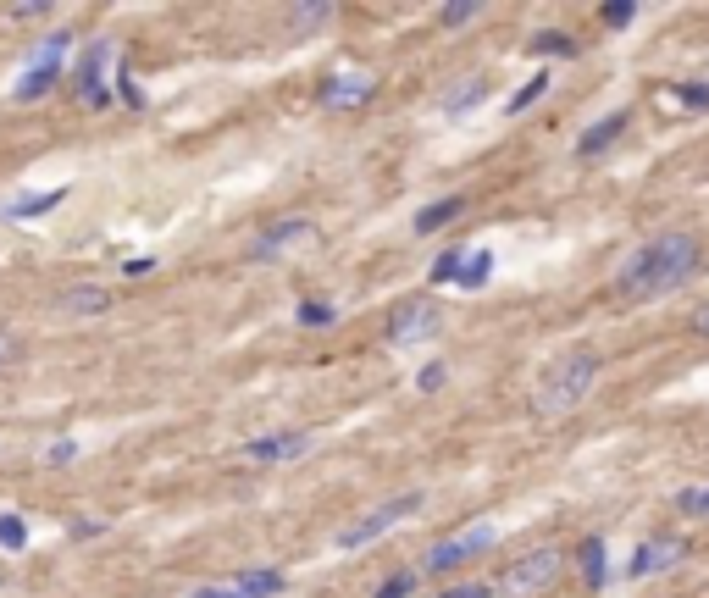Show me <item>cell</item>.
Here are the masks:
<instances>
[{"mask_svg":"<svg viewBox=\"0 0 709 598\" xmlns=\"http://www.w3.org/2000/svg\"><path fill=\"white\" fill-rule=\"evenodd\" d=\"M704 266V250H698L693 233H660L643 250H632L615 272V294L621 299H665L676 288H687Z\"/></svg>","mask_w":709,"mask_h":598,"instance_id":"6da1fadb","label":"cell"},{"mask_svg":"<svg viewBox=\"0 0 709 598\" xmlns=\"http://www.w3.org/2000/svg\"><path fill=\"white\" fill-rule=\"evenodd\" d=\"M593 383H599V355H593V349H571V355H560L543 371L538 410L543 416H565V410H577L582 399L593 394Z\"/></svg>","mask_w":709,"mask_h":598,"instance_id":"7a4b0ae2","label":"cell"},{"mask_svg":"<svg viewBox=\"0 0 709 598\" xmlns=\"http://www.w3.org/2000/svg\"><path fill=\"white\" fill-rule=\"evenodd\" d=\"M560 565H565L560 549H532V554H521V560L505 571L499 593H505V598H538V593H549V587L560 582Z\"/></svg>","mask_w":709,"mask_h":598,"instance_id":"3957f363","label":"cell"},{"mask_svg":"<svg viewBox=\"0 0 709 598\" xmlns=\"http://www.w3.org/2000/svg\"><path fill=\"white\" fill-rule=\"evenodd\" d=\"M421 510V493H405V499H388V504H377L372 515H361L355 527H344L338 532V549H366V543H377V538H388V532L405 521V515H416Z\"/></svg>","mask_w":709,"mask_h":598,"instance_id":"277c9868","label":"cell"},{"mask_svg":"<svg viewBox=\"0 0 709 598\" xmlns=\"http://www.w3.org/2000/svg\"><path fill=\"white\" fill-rule=\"evenodd\" d=\"M67 45H73V34H50L45 45L34 50V67L23 72V84L12 89V100L23 106V100H45L50 89L61 84V56H67Z\"/></svg>","mask_w":709,"mask_h":598,"instance_id":"5b68a950","label":"cell"},{"mask_svg":"<svg viewBox=\"0 0 709 598\" xmlns=\"http://www.w3.org/2000/svg\"><path fill=\"white\" fill-rule=\"evenodd\" d=\"M488 549H493V527H488V521H471L466 532L433 543V549H427V560H421V571H455V565L477 560V554H488Z\"/></svg>","mask_w":709,"mask_h":598,"instance_id":"8992f818","label":"cell"},{"mask_svg":"<svg viewBox=\"0 0 709 598\" xmlns=\"http://www.w3.org/2000/svg\"><path fill=\"white\" fill-rule=\"evenodd\" d=\"M106 61H111V45H106V39H95V45L84 50V61H78V72H73V95L84 100V106H111Z\"/></svg>","mask_w":709,"mask_h":598,"instance_id":"52a82bcc","label":"cell"},{"mask_svg":"<svg viewBox=\"0 0 709 598\" xmlns=\"http://www.w3.org/2000/svg\"><path fill=\"white\" fill-rule=\"evenodd\" d=\"M438 322H444V305H433V299H405L394 311V322H388V338H394V344H416V338H433Z\"/></svg>","mask_w":709,"mask_h":598,"instance_id":"ba28073f","label":"cell"},{"mask_svg":"<svg viewBox=\"0 0 709 598\" xmlns=\"http://www.w3.org/2000/svg\"><path fill=\"white\" fill-rule=\"evenodd\" d=\"M305 239H311V216H277L272 228L250 244V261H277L283 250H294V244H305Z\"/></svg>","mask_w":709,"mask_h":598,"instance_id":"9c48e42d","label":"cell"},{"mask_svg":"<svg viewBox=\"0 0 709 598\" xmlns=\"http://www.w3.org/2000/svg\"><path fill=\"white\" fill-rule=\"evenodd\" d=\"M372 95H377V84L366 78V72H333V78L316 89V100H322L327 111H355V106H366Z\"/></svg>","mask_w":709,"mask_h":598,"instance_id":"30bf717a","label":"cell"},{"mask_svg":"<svg viewBox=\"0 0 709 598\" xmlns=\"http://www.w3.org/2000/svg\"><path fill=\"white\" fill-rule=\"evenodd\" d=\"M311 432H266V438H255V443H244V455L250 460H261V466H283V460H300V455H311Z\"/></svg>","mask_w":709,"mask_h":598,"instance_id":"8fae6325","label":"cell"},{"mask_svg":"<svg viewBox=\"0 0 709 598\" xmlns=\"http://www.w3.org/2000/svg\"><path fill=\"white\" fill-rule=\"evenodd\" d=\"M682 549H687L682 538H649V543H643V549L632 554V565H626V576H660V571H671V565L682 560Z\"/></svg>","mask_w":709,"mask_h":598,"instance_id":"7c38bea8","label":"cell"},{"mask_svg":"<svg viewBox=\"0 0 709 598\" xmlns=\"http://www.w3.org/2000/svg\"><path fill=\"white\" fill-rule=\"evenodd\" d=\"M626 128H632V117H626V111H610V117H599V122H593V128L577 139V156H582V161L604 156V150H610V144L621 139Z\"/></svg>","mask_w":709,"mask_h":598,"instance_id":"4fadbf2b","label":"cell"},{"mask_svg":"<svg viewBox=\"0 0 709 598\" xmlns=\"http://www.w3.org/2000/svg\"><path fill=\"white\" fill-rule=\"evenodd\" d=\"M289 587V576L272 571V565H255V571H239V582H233V593L239 598H277Z\"/></svg>","mask_w":709,"mask_h":598,"instance_id":"5bb4252c","label":"cell"},{"mask_svg":"<svg viewBox=\"0 0 709 598\" xmlns=\"http://www.w3.org/2000/svg\"><path fill=\"white\" fill-rule=\"evenodd\" d=\"M67 316H100V311H111V294L100 283H78V288H67V294L56 299Z\"/></svg>","mask_w":709,"mask_h":598,"instance_id":"9a60e30c","label":"cell"},{"mask_svg":"<svg viewBox=\"0 0 709 598\" xmlns=\"http://www.w3.org/2000/svg\"><path fill=\"white\" fill-rule=\"evenodd\" d=\"M67 200V189H45V194H23V200H12L6 205V222H28V216H45V211H56V205Z\"/></svg>","mask_w":709,"mask_h":598,"instance_id":"2e32d148","label":"cell"},{"mask_svg":"<svg viewBox=\"0 0 709 598\" xmlns=\"http://www.w3.org/2000/svg\"><path fill=\"white\" fill-rule=\"evenodd\" d=\"M460 205H466L460 194H449V200H433V205H421V211H416V233H438L444 222H455V216H460Z\"/></svg>","mask_w":709,"mask_h":598,"instance_id":"e0dca14e","label":"cell"},{"mask_svg":"<svg viewBox=\"0 0 709 598\" xmlns=\"http://www.w3.org/2000/svg\"><path fill=\"white\" fill-rule=\"evenodd\" d=\"M322 23H333V6H327V0H316V6H289V34L294 39L316 34Z\"/></svg>","mask_w":709,"mask_h":598,"instance_id":"ac0fdd59","label":"cell"},{"mask_svg":"<svg viewBox=\"0 0 709 598\" xmlns=\"http://www.w3.org/2000/svg\"><path fill=\"white\" fill-rule=\"evenodd\" d=\"M577 560H582V582H588V587H604V582H610V571H604V538H588Z\"/></svg>","mask_w":709,"mask_h":598,"instance_id":"d6986e66","label":"cell"},{"mask_svg":"<svg viewBox=\"0 0 709 598\" xmlns=\"http://www.w3.org/2000/svg\"><path fill=\"white\" fill-rule=\"evenodd\" d=\"M488 277H493V250H471L466 261H460V277H455V283H460V288H482Z\"/></svg>","mask_w":709,"mask_h":598,"instance_id":"ffe728a7","label":"cell"},{"mask_svg":"<svg viewBox=\"0 0 709 598\" xmlns=\"http://www.w3.org/2000/svg\"><path fill=\"white\" fill-rule=\"evenodd\" d=\"M527 50H538V56H577V39L560 34V28H543V34L527 39Z\"/></svg>","mask_w":709,"mask_h":598,"instance_id":"44dd1931","label":"cell"},{"mask_svg":"<svg viewBox=\"0 0 709 598\" xmlns=\"http://www.w3.org/2000/svg\"><path fill=\"white\" fill-rule=\"evenodd\" d=\"M482 95H488V84H482V78H466V84H460L455 95L444 100V111H449V117H460V111H471Z\"/></svg>","mask_w":709,"mask_h":598,"instance_id":"7402d4cb","label":"cell"},{"mask_svg":"<svg viewBox=\"0 0 709 598\" xmlns=\"http://www.w3.org/2000/svg\"><path fill=\"white\" fill-rule=\"evenodd\" d=\"M549 84H554V78H549V72H538V78H532V84L527 89H516V95H510V117H516V111H527L532 106V100H543V95H549Z\"/></svg>","mask_w":709,"mask_h":598,"instance_id":"603a6c76","label":"cell"},{"mask_svg":"<svg viewBox=\"0 0 709 598\" xmlns=\"http://www.w3.org/2000/svg\"><path fill=\"white\" fill-rule=\"evenodd\" d=\"M294 316H300V327H333V322H338V311L327 305V299H305Z\"/></svg>","mask_w":709,"mask_h":598,"instance_id":"cb8c5ba5","label":"cell"},{"mask_svg":"<svg viewBox=\"0 0 709 598\" xmlns=\"http://www.w3.org/2000/svg\"><path fill=\"white\" fill-rule=\"evenodd\" d=\"M0 549H28V521L23 515H0Z\"/></svg>","mask_w":709,"mask_h":598,"instance_id":"d4e9b609","label":"cell"},{"mask_svg":"<svg viewBox=\"0 0 709 598\" xmlns=\"http://www.w3.org/2000/svg\"><path fill=\"white\" fill-rule=\"evenodd\" d=\"M416 582H421V571H399V576H388V582L377 587V598H410Z\"/></svg>","mask_w":709,"mask_h":598,"instance_id":"484cf974","label":"cell"},{"mask_svg":"<svg viewBox=\"0 0 709 598\" xmlns=\"http://www.w3.org/2000/svg\"><path fill=\"white\" fill-rule=\"evenodd\" d=\"M460 261H466V250H444V255L433 261V283H455V277H460Z\"/></svg>","mask_w":709,"mask_h":598,"instance_id":"4316f807","label":"cell"},{"mask_svg":"<svg viewBox=\"0 0 709 598\" xmlns=\"http://www.w3.org/2000/svg\"><path fill=\"white\" fill-rule=\"evenodd\" d=\"M676 510L682 515H709V488H682L676 493Z\"/></svg>","mask_w":709,"mask_h":598,"instance_id":"83f0119b","label":"cell"},{"mask_svg":"<svg viewBox=\"0 0 709 598\" xmlns=\"http://www.w3.org/2000/svg\"><path fill=\"white\" fill-rule=\"evenodd\" d=\"M632 17H637V6H632V0H610V6H604V23H610V28H626Z\"/></svg>","mask_w":709,"mask_h":598,"instance_id":"f1b7e54d","label":"cell"},{"mask_svg":"<svg viewBox=\"0 0 709 598\" xmlns=\"http://www.w3.org/2000/svg\"><path fill=\"white\" fill-rule=\"evenodd\" d=\"M477 12L482 6H444L438 17H444V28H466V23H477Z\"/></svg>","mask_w":709,"mask_h":598,"instance_id":"f546056e","label":"cell"},{"mask_svg":"<svg viewBox=\"0 0 709 598\" xmlns=\"http://www.w3.org/2000/svg\"><path fill=\"white\" fill-rule=\"evenodd\" d=\"M671 95L682 100V106H709V84H676Z\"/></svg>","mask_w":709,"mask_h":598,"instance_id":"4dcf8cb0","label":"cell"},{"mask_svg":"<svg viewBox=\"0 0 709 598\" xmlns=\"http://www.w3.org/2000/svg\"><path fill=\"white\" fill-rule=\"evenodd\" d=\"M117 95L128 100V106H145V95H139V84H133V72L117 67Z\"/></svg>","mask_w":709,"mask_h":598,"instance_id":"1f68e13d","label":"cell"},{"mask_svg":"<svg viewBox=\"0 0 709 598\" xmlns=\"http://www.w3.org/2000/svg\"><path fill=\"white\" fill-rule=\"evenodd\" d=\"M438 383H444V360H433V366H421V377H416V388H421V394H433Z\"/></svg>","mask_w":709,"mask_h":598,"instance_id":"d6a6232c","label":"cell"},{"mask_svg":"<svg viewBox=\"0 0 709 598\" xmlns=\"http://www.w3.org/2000/svg\"><path fill=\"white\" fill-rule=\"evenodd\" d=\"M45 460H50V466H67V460H78V443H73V438L50 443V455H45Z\"/></svg>","mask_w":709,"mask_h":598,"instance_id":"836d02e7","label":"cell"},{"mask_svg":"<svg viewBox=\"0 0 709 598\" xmlns=\"http://www.w3.org/2000/svg\"><path fill=\"white\" fill-rule=\"evenodd\" d=\"M438 598H493V593H488L482 582H466V587H444Z\"/></svg>","mask_w":709,"mask_h":598,"instance_id":"e575fe53","label":"cell"},{"mask_svg":"<svg viewBox=\"0 0 709 598\" xmlns=\"http://www.w3.org/2000/svg\"><path fill=\"white\" fill-rule=\"evenodd\" d=\"M45 12H50L45 0H28V6H12V17H17V23H34V17H45Z\"/></svg>","mask_w":709,"mask_h":598,"instance_id":"d590c367","label":"cell"},{"mask_svg":"<svg viewBox=\"0 0 709 598\" xmlns=\"http://www.w3.org/2000/svg\"><path fill=\"white\" fill-rule=\"evenodd\" d=\"M122 272H128V277H145V272H156V255H133V261L122 266Z\"/></svg>","mask_w":709,"mask_h":598,"instance_id":"8d00e7d4","label":"cell"},{"mask_svg":"<svg viewBox=\"0 0 709 598\" xmlns=\"http://www.w3.org/2000/svg\"><path fill=\"white\" fill-rule=\"evenodd\" d=\"M100 532H106V527H100V521H73V538H78V543L100 538Z\"/></svg>","mask_w":709,"mask_h":598,"instance_id":"74e56055","label":"cell"},{"mask_svg":"<svg viewBox=\"0 0 709 598\" xmlns=\"http://www.w3.org/2000/svg\"><path fill=\"white\" fill-rule=\"evenodd\" d=\"M12 360H17V338L0 327V366H12Z\"/></svg>","mask_w":709,"mask_h":598,"instance_id":"f35d334b","label":"cell"},{"mask_svg":"<svg viewBox=\"0 0 709 598\" xmlns=\"http://www.w3.org/2000/svg\"><path fill=\"white\" fill-rule=\"evenodd\" d=\"M189 598H239L233 587H200V593H189Z\"/></svg>","mask_w":709,"mask_h":598,"instance_id":"ab89813d","label":"cell"},{"mask_svg":"<svg viewBox=\"0 0 709 598\" xmlns=\"http://www.w3.org/2000/svg\"><path fill=\"white\" fill-rule=\"evenodd\" d=\"M693 327H698V333H704V338H709V305H704V311H698V316H693Z\"/></svg>","mask_w":709,"mask_h":598,"instance_id":"60d3db41","label":"cell"}]
</instances>
